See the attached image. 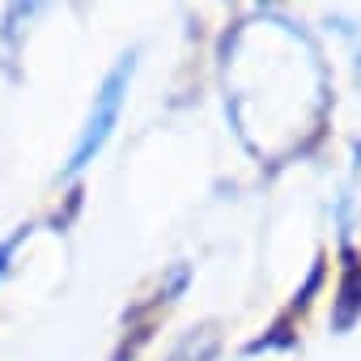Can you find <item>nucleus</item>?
<instances>
[{
    "label": "nucleus",
    "mask_w": 361,
    "mask_h": 361,
    "mask_svg": "<svg viewBox=\"0 0 361 361\" xmlns=\"http://www.w3.org/2000/svg\"><path fill=\"white\" fill-rule=\"evenodd\" d=\"M132 68H136L132 56H123V60L102 77V85H98V94H94V102H90V115H85V123H81V132H77V145H73V157H68V174L85 170V166L106 149V140L115 136L119 115H123V102H128Z\"/></svg>",
    "instance_id": "1"
},
{
    "label": "nucleus",
    "mask_w": 361,
    "mask_h": 361,
    "mask_svg": "<svg viewBox=\"0 0 361 361\" xmlns=\"http://www.w3.org/2000/svg\"><path fill=\"white\" fill-rule=\"evenodd\" d=\"M9 251H13V243H5V247H0V276H5V259H9Z\"/></svg>",
    "instance_id": "2"
}]
</instances>
